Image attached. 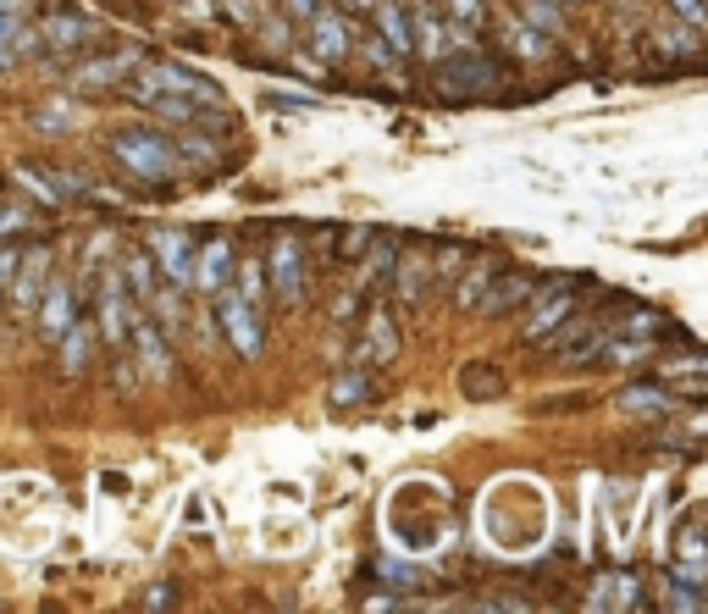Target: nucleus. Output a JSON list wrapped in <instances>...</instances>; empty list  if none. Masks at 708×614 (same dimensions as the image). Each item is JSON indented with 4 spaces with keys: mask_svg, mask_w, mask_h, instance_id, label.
Returning <instances> with one entry per match:
<instances>
[{
    "mask_svg": "<svg viewBox=\"0 0 708 614\" xmlns=\"http://www.w3.org/2000/svg\"><path fill=\"white\" fill-rule=\"evenodd\" d=\"M111 155L122 161V172H133L139 184H172L177 172H184V166H177V150H172V133L150 128V122L111 133Z\"/></svg>",
    "mask_w": 708,
    "mask_h": 614,
    "instance_id": "nucleus-1",
    "label": "nucleus"
},
{
    "mask_svg": "<svg viewBox=\"0 0 708 614\" xmlns=\"http://www.w3.org/2000/svg\"><path fill=\"white\" fill-rule=\"evenodd\" d=\"M128 95L133 101H150V95H184V101H200L211 111H227V95H222V83H211L205 72L184 67V61H150L133 83H128Z\"/></svg>",
    "mask_w": 708,
    "mask_h": 614,
    "instance_id": "nucleus-2",
    "label": "nucleus"
},
{
    "mask_svg": "<svg viewBox=\"0 0 708 614\" xmlns=\"http://www.w3.org/2000/svg\"><path fill=\"white\" fill-rule=\"evenodd\" d=\"M437 95H442V101H487V95H498V67H493V56L465 50V56L437 61Z\"/></svg>",
    "mask_w": 708,
    "mask_h": 614,
    "instance_id": "nucleus-3",
    "label": "nucleus"
},
{
    "mask_svg": "<svg viewBox=\"0 0 708 614\" xmlns=\"http://www.w3.org/2000/svg\"><path fill=\"white\" fill-rule=\"evenodd\" d=\"M526 305H531V310H526L520 338H526V343H543L548 332L565 327V316H576V288H570V278H559V283H543Z\"/></svg>",
    "mask_w": 708,
    "mask_h": 614,
    "instance_id": "nucleus-4",
    "label": "nucleus"
},
{
    "mask_svg": "<svg viewBox=\"0 0 708 614\" xmlns=\"http://www.w3.org/2000/svg\"><path fill=\"white\" fill-rule=\"evenodd\" d=\"M216 316H222V332L233 338V349H238L244 361H260V355H266V327H260V316H255L249 299H238L233 288H222V294H216Z\"/></svg>",
    "mask_w": 708,
    "mask_h": 614,
    "instance_id": "nucleus-5",
    "label": "nucleus"
},
{
    "mask_svg": "<svg viewBox=\"0 0 708 614\" xmlns=\"http://www.w3.org/2000/svg\"><path fill=\"white\" fill-rule=\"evenodd\" d=\"M95 39H101L95 17H83L78 7H61V12H50V17L39 23V45H45L50 56H78V50H88Z\"/></svg>",
    "mask_w": 708,
    "mask_h": 614,
    "instance_id": "nucleus-6",
    "label": "nucleus"
},
{
    "mask_svg": "<svg viewBox=\"0 0 708 614\" xmlns=\"http://www.w3.org/2000/svg\"><path fill=\"white\" fill-rule=\"evenodd\" d=\"M194 238L189 233H150V260H155V272L172 283V288H189L194 283Z\"/></svg>",
    "mask_w": 708,
    "mask_h": 614,
    "instance_id": "nucleus-7",
    "label": "nucleus"
},
{
    "mask_svg": "<svg viewBox=\"0 0 708 614\" xmlns=\"http://www.w3.org/2000/svg\"><path fill=\"white\" fill-rule=\"evenodd\" d=\"M266 294H278V305L305 299V249H299V238H278L272 272H266Z\"/></svg>",
    "mask_w": 708,
    "mask_h": 614,
    "instance_id": "nucleus-8",
    "label": "nucleus"
},
{
    "mask_svg": "<svg viewBox=\"0 0 708 614\" xmlns=\"http://www.w3.org/2000/svg\"><path fill=\"white\" fill-rule=\"evenodd\" d=\"M310 50H316V61H327V67H338L349 50H354V34H349V17L338 12V7H316L310 17Z\"/></svg>",
    "mask_w": 708,
    "mask_h": 614,
    "instance_id": "nucleus-9",
    "label": "nucleus"
},
{
    "mask_svg": "<svg viewBox=\"0 0 708 614\" xmlns=\"http://www.w3.org/2000/svg\"><path fill=\"white\" fill-rule=\"evenodd\" d=\"M128 72H139V50H111L101 61H83L72 72V90L78 95H101V90H111V83H122Z\"/></svg>",
    "mask_w": 708,
    "mask_h": 614,
    "instance_id": "nucleus-10",
    "label": "nucleus"
},
{
    "mask_svg": "<svg viewBox=\"0 0 708 614\" xmlns=\"http://www.w3.org/2000/svg\"><path fill=\"white\" fill-rule=\"evenodd\" d=\"M128 327H133V305H128L122 278H101V316H95V338H106V343H128Z\"/></svg>",
    "mask_w": 708,
    "mask_h": 614,
    "instance_id": "nucleus-11",
    "label": "nucleus"
},
{
    "mask_svg": "<svg viewBox=\"0 0 708 614\" xmlns=\"http://www.w3.org/2000/svg\"><path fill=\"white\" fill-rule=\"evenodd\" d=\"M538 288H543V283L531 278V272H498V278H493V288L482 294V305H476V310H482L487 321H498V316H509L515 305H526Z\"/></svg>",
    "mask_w": 708,
    "mask_h": 614,
    "instance_id": "nucleus-12",
    "label": "nucleus"
},
{
    "mask_svg": "<svg viewBox=\"0 0 708 614\" xmlns=\"http://www.w3.org/2000/svg\"><path fill=\"white\" fill-rule=\"evenodd\" d=\"M233 283V238H211L205 249H194V283L200 294H222Z\"/></svg>",
    "mask_w": 708,
    "mask_h": 614,
    "instance_id": "nucleus-13",
    "label": "nucleus"
},
{
    "mask_svg": "<svg viewBox=\"0 0 708 614\" xmlns=\"http://www.w3.org/2000/svg\"><path fill=\"white\" fill-rule=\"evenodd\" d=\"M388 283H393V294L404 305H415L426 294V283H432V249H399L393 267H388Z\"/></svg>",
    "mask_w": 708,
    "mask_h": 614,
    "instance_id": "nucleus-14",
    "label": "nucleus"
},
{
    "mask_svg": "<svg viewBox=\"0 0 708 614\" xmlns=\"http://www.w3.org/2000/svg\"><path fill=\"white\" fill-rule=\"evenodd\" d=\"M410 39H415L421 61H442V50H449V23H442L437 0H421V7L410 12Z\"/></svg>",
    "mask_w": 708,
    "mask_h": 614,
    "instance_id": "nucleus-15",
    "label": "nucleus"
},
{
    "mask_svg": "<svg viewBox=\"0 0 708 614\" xmlns=\"http://www.w3.org/2000/svg\"><path fill=\"white\" fill-rule=\"evenodd\" d=\"M45 283H50V255H45V249H28V255H17V272H12V305H17V310L39 305Z\"/></svg>",
    "mask_w": 708,
    "mask_h": 614,
    "instance_id": "nucleus-16",
    "label": "nucleus"
},
{
    "mask_svg": "<svg viewBox=\"0 0 708 614\" xmlns=\"http://www.w3.org/2000/svg\"><path fill=\"white\" fill-rule=\"evenodd\" d=\"M371 17H377V39L404 61L415 56V39H410V12H404V0H371Z\"/></svg>",
    "mask_w": 708,
    "mask_h": 614,
    "instance_id": "nucleus-17",
    "label": "nucleus"
},
{
    "mask_svg": "<svg viewBox=\"0 0 708 614\" xmlns=\"http://www.w3.org/2000/svg\"><path fill=\"white\" fill-rule=\"evenodd\" d=\"M498 272H504V255H471L465 267H460V278H455V283H460V288H455V299H460L465 310H476V305H482V294L493 288V278H498Z\"/></svg>",
    "mask_w": 708,
    "mask_h": 614,
    "instance_id": "nucleus-18",
    "label": "nucleus"
},
{
    "mask_svg": "<svg viewBox=\"0 0 708 614\" xmlns=\"http://www.w3.org/2000/svg\"><path fill=\"white\" fill-rule=\"evenodd\" d=\"M72 316H78L72 283H50V288L39 294V338H45V343H56V338L72 327Z\"/></svg>",
    "mask_w": 708,
    "mask_h": 614,
    "instance_id": "nucleus-19",
    "label": "nucleus"
},
{
    "mask_svg": "<svg viewBox=\"0 0 708 614\" xmlns=\"http://www.w3.org/2000/svg\"><path fill=\"white\" fill-rule=\"evenodd\" d=\"M133 338H139V349H144V371L155 377V382H166L172 377V349H166V332H161V321H150V316H133V327H128Z\"/></svg>",
    "mask_w": 708,
    "mask_h": 614,
    "instance_id": "nucleus-20",
    "label": "nucleus"
},
{
    "mask_svg": "<svg viewBox=\"0 0 708 614\" xmlns=\"http://www.w3.org/2000/svg\"><path fill=\"white\" fill-rule=\"evenodd\" d=\"M56 349H61V366H67V377H78V371H83V361H88V349H95V316H72V327L56 338Z\"/></svg>",
    "mask_w": 708,
    "mask_h": 614,
    "instance_id": "nucleus-21",
    "label": "nucleus"
},
{
    "mask_svg": "<svg viewBox=\"0 0 708 614\" xmlns=\"http://www.w3.org/2000/svg\"><path fill=\"white\" fill-rule=\"evenodd\" d=\"M614 410H620V415H648V421L664 415V421H670V415H675V393H670V388H626V393L614 399Z\"/></svg>",
    "mask_w": 708,
    "mask_h": 614,
    "instance_id": "nucleus-22",
    "label": "nucleus"
},
{
    "mask_svg": "<svg viewBox=\"0 0 708 614\" xmlns=\"http://www.w3.org/2000/svg\"><path fill=\"white\" fill-rule=\"evenodd\" d=\"M399 355V332H393V321L377 310L371 321H366V343H361V366H382V361H393Z\"/></svg>",
    "mask_w": 708,
    "mask_h": 614,
    "instance_id": "nucleus-23",
    "label": "nucleus"
},
{
    "mask_svg": "<svg viewBox=\"0 0 708 614\" xmlns=\"http://www.w3.org/2000/svg\"><path fill=\"white\" fill-rule=\"evenodd\" d=\"M155 278H161V272H155V260H150L144 249H128V255H122V288H128V299L144 305V299L161 288Z\"/></svg>",
    "mask_w": 708,
    "mask_h": 614,
    "instance_id": "nucleus-24",
    "label": "nucleus"
},
{
    "mask_svg": "<svg viewBox=\"0 0 708 614\" xmlns=\"http://www.w3.org/2000/svg\"><path fill=\"white\" fill-rule=\"evenodd\" d=\"M377 388H371V371L366 366H349V371H338V382H332V410H349V404H366Z\"/></svg>",
    "mask_w": 708,
    "mask_h": 614,
    "instance_id": "nucleus-25",
    "label": "nucleus"
},
{
    "mask_svg": "<svg viewBox=\"0 0 708 614\" xmlns=\"http://www.w3.org/2000/svg\"><path fill=\"white\" fill-rule=\"evenodd\" d=\"M509 45L526 56V61H554V34H543V28H531V23H509Z\"/></svg>",
    "mask_w": 708,
    "mask_h": 614,
    "instance_id": "nucleus-26",
    "label": "nucleus"
},
{
    "mask_svg": "<svg viewBox=\"0 0 708 614\" xmlns=\"http://www.w3.org/2000/svg\"><path fill=\"white\" fill-rule=\"evenodd\" d=\"M460 388H465V399H476V404H482V399H504V377H498V366H482V361L465 366V382H460Z\"/></svg>",
    "mask_w": 708,
    "mask_h": 614,
    "instance_id": "nucleus-27",
    "label": "nucleus"
},
{
    "mask_svg": "<svg viewBox=\"0 0 708 614\" xmlns=\"http://www.w3.org/2000/svg\"><path fill=\"white\" fill-rule=\"evenodd\" d=\"M614 603H637V576H603L598 592H592V609H614Z\"/></svg>",
    "mask_w": 708,
    "mask_h": 614,
    "instance_id": "nucleus-28",
    "label": "nucleus"
},
{
    "mask_svg": "<svg viewBox=\"0 0 708 614\" xmlns=\"http://www.w3.org/2000/svg\"><path fill=\"white\" fill-rule=\"evenodd\" d=\"M465 260H471L465 244H437V249H432V283H455Z\"/></svg>",
    "mask_w": 708,
    "mask_h": 614,
    "instance_id": "nucleus-29",
    "label": "nucleus"
},
{
    "mask_svg": "<svg viewBox=\"0 0 708 614\" xmlns=\"http://www.w3.org/2000/svg\"><path fill=\"white\" fill-rule=\"evenodd\" d=\"M238 299H249L255 310L266 305V260H244L238 267V288H233Z\"/></svg>",
    "mask_w": 708,
    "mask_h": 614,
    "instance_id": "nucleus-30",
    "label": "nucleus"
},
{
    "mask_svg": "<svg viewBox=\"0 0 708 614\" xmlns=\"http://www.w3.org/2000/svg\"><path fill=\"white\" fill-rule=\"evenodd\" d=\"M526 7V17L520 23H531V28H543V34H559L565 28V17H559V0H520Z\"/></svg>",
    "mask_w": 708,
    "mask_h": 614,
    "instance_id": "nucleus-31",
    "label": "nucleus"
},
{
    "mask_svg": "<svg viewBox=\"0 0 708 614\" xmlns=\"http://www.w3.org/2000/svg\"><path fill=\"white\" fill-rule=\"evenodd\" d=\"M28 0H0V50H12V34L28 23Z\"/></svg>",
    "mask_w": 708,
    "mask_h": 614,
    "instance_id": "nucleus-32",
    "label": "nucleus"
},
{
    "mask_svg": "<svg viewBox=\"0 0 708 614\" xmlns=\"http://www.w3.org/2000/svg\"><path fill=\"white\" fill-rule=\"evenodd\" d=\"M442 17H455L460 28H482L487 23V0H442Z\"/></svg>",
    "mask_w": 708,
    "mask_h": 614,
    "instance_id": "nucleus-33",
    "label": "nucleus"
},
{
    "mask_svg": "<svg viewBox=\"0 0 708 614\" xmlns=\"http://www.w3.org/2000/svg\"><path fill=\"white\" fill-rule=\"evenodd\" d=\"M664 609H686V614H703L708 609V598L692 587V581H675L670 592H664Z\"/></svg>",
    "mask_w": 708,
    "mask_h": 614,
    "instance_id": "nucleus-34",
    "label": "nucleus"
},
{
    "mask_svg": "<svg viewBox=\"0 0 708 614\" xmlns=\"http://www.w3.org/2000/svg\"><path fill=\"white\" fill-rule=\"evenodd\" d=\"M620 332H626V338H648V343H653L659 332H670V321H664V316H653V310H637V316H632L626 327H620Z\"/></svg>",
    "mask_w": 708,
    "mask_h": 614,
    "instance_id": "nucleus-35",
    "label": "nucleus"
},
{
    "mask_svg": "<svg viewBox=\"0 0 708 614\" xmlns=\"http://www.w3.org/2000/svg\"><path fill=\"white\" fill-rule=\"evenodd\" d=\"M34 227H39L34 211H23V205H0V238H12V233H34Z\"/></svg>",
    "mask_w": 708,
    "mask_h": 614,
    "instance_id": "nucleus-36",
    "label": "nucleus"
},
{
    "mask_svg": "<svg viewBox=\"0 0 708 614\" xmlns=\"http://www.w3.org/2000/svg\"><path fill=\"white\" fill-rule=\"evenodd\" d=\"M17 178L34 189V200H39V205H61V194H56V189H50V178H45V166H17Z\"/></svg>",
    "mask_w": 708,
    "mask_h": 614,
    "instance_id": "nucleus-37",
    "label": "nucleus"
},
{
    "mask_svg": "<svg viewBox=\"0 0 708 614\" xmlns=\"http://www.w3.org/2000/svg\"><path fill=\"white\" fill-rule=\"evenodd\" d=\"M659 45H664V50H681V56H697V28H686V34L659 28Z\"/></svg>",
    "mask_w": 708,
    "mask_h": 614,
    "instance_id": "nucleus-38",
    "label": "nucleus"
},
{
    "mask_svg": "<svg viewBox=\"0 0 708 614\" xmlns=\"http://www.w3.org/2000/svg\"><path fill=\"white\" fill-rule=\"evenodd\" d=\"M266 106H278V111H316L321 101H316V95H278V90H272V95H266Z\"/></svg>",
    "mask_w": 708,
    "mask_h": 614,
    "instance_id": "nucleus-39",
    "label": "nucleus"
},
{
    "mask_svg": "<svg viewBox=\"0 0 708 614\" xmlns=\"http://www.w3.org/2000/svg\"><path fill=\"white\" fill-rule=\"evenodd\" d=\"M670 7H675V17H681L686 28H703V23H708V7H703V0H670Z\"/></svg>",
    "mask_w": 708,
    "mask_h": 614,
    "instance_id": "nucleus-40",
    "label": "nucleus"
},
{
    "mask_svg": "<svg viewBox=\"0 0 708 614\" xmlns=\"http://www.w3.org/2000/svg\"><path fill=\"white\" fill-rule=\"evenodd\" d=\"M172 598H177V592H172V587H166V581H161V587H150V592H144V598H139V609H166V603H172Z\"/></svg>",
    "mask_w": 708,
    "mask_h": 614,
    "instance_id": "nucleus-41",
    "label": "nucleus"
},
{
    "mask_svg": "<svg viewBox=\"0 0 708 614\" xmlns=\"http://www.w3.org/2000/svg\"><path fill=\"white\" fill-rule=\"evenodd\" d=\"M675 554H681V559H703V554H708V548H703V538H697V526L681 538V548H675Z\"/></svg>",
    "mask_w": 708,
    "mask_h": 614,
    "instance_id": "nucleus-42",
    "label": "nucleus"
},
{
    "mask_svg": "<svg viewBox=\"0 0 708 614\" xmlns=\"http://www.w3.org/2000/svg\"><path fill=\"white\" fill-rule=\"evenodd\" d=\"M266 39H272V50H288V23L272 17V23H266Z\"/></svg>",
    "mask_w": 708,
    "mask_h": 614,
    "instance_id": "nucleus-43",
    "label": "nucleus"
},
{
    "mask_svg": "<svg viewBox=\"0 0 708 614\" xmlns=\"http://www.w3.org/2000/svg\"><path fill=\"white\" fill-rule=\"evenodd\" d=\"M78 122V111H50V117H39V128H50V133H61V128H72Z\"/></svg>",
    "mask_w": 708,
    "mask_h": 614,
    "instance_id": "nucleus-44",
    "label": "nucleus"
},
{
    "mask_svg": "<svg viewBox=\"0 0 708 614\" xmlns=\"http://www.w3.org/2000/svg\"><path fill=\"white\" fill-rule=\"evenodd\" d=\"M12 272H17V249H0V288L12 283Z\"/></svg>",
    "mask_w": 708,
    "mask_h": 614,
    "instance_id": "nucleus-45",
    "label": "nucleus"
},
{
    "mask_svg": "<svg viewBox=\"0 0 708 614\" xmlns=\"http://www.w3.org/2000/svg\"><path fill=\"white\" fill-rule=\"evenodd\" d=\"M211 17H216L211 0H189V23H211Z\"/></svg>",
    "mask_w": 708,
    "mask_h": 614,
    "instance_id": "nucleus-46",
    "label": "nucleus"
},
{
    "mask_svg": "<svg viewBox=\"0 0 708 614\" xmlns=\"http://www.w3.org/2000/svg\"><path fill=\"white\" fill-rule=\"evenodd\" d=\"M316 7H327V0H288V17H310Z\"/></svg>",
    "mask_w": 708,
    "mask_h": 614,
    "instance_id": "nucleus-47",
    "label": "nucleus"
},
{
    "mask_svg": "<svg viewBox=\"0 0 708 614\" xmlns=\"http://www.w3.org/2000/svg\"><path fill=\"white\" fill-rule=\"evenodd\" d=\"M559 7H570V0H559Z\"/></svg>",
    "mask_w": 708,
    "mask_h": 614,
    "instance_id": "nucleus-48",
    "label": "nucleus"
}]
</instances>
